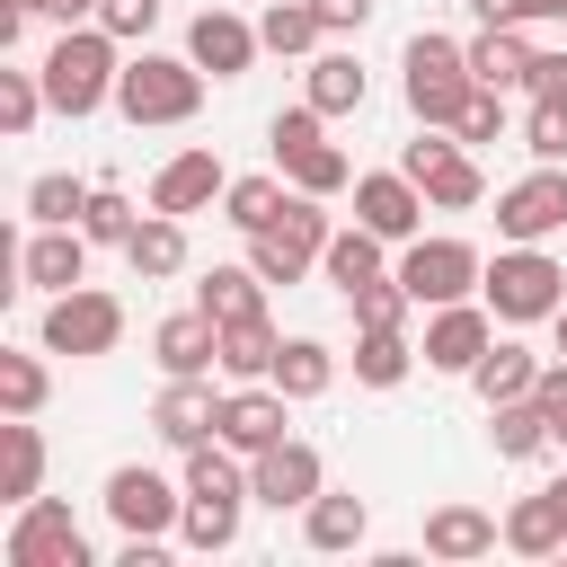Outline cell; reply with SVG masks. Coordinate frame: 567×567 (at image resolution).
<instances>
[{"label": "cell", "instance_id": "52a82bcc", "mask_svg": "<svg viewBox=\"0 0 567 567\" xmlns=\"http://www.w3.org/2000/svg\"><path fill=\"white\" fill-rule=\"evenodd\" d=\"M390 275L408 284V301H416V310H443V301H470V292H478L487 257H478L470 239H452V230H434V239L416 230V239L399 248V266H390Z\"/></svg>", "mask_w": 567, "mask_h": 567}, {"label": "cell", "instance_id": "7402d4cb", "mask_svg": "<svg viewBox=\"0 0 567 567\" xmlns=\"http://www.w3.org/2000/svg\"><path fill=\"white\" fill-rule=\"evenodd\" d=\"M363 532H372V505H363L354 487H319V496L301 505V540H310L319 558H337V549H363Z\"/></svg>", "mask_w": 567, "mask_h": 567}, {"label": "cell", "instance_id": "3957f363", "mask_svg": "<svg viewBox=\"0 0 567 567\" xmlns=\"http://www.w3.org/2000/svg\"><path fill=\"white\" fill-rule=\"evenodd\" d=\"M399 89H408V115L416 124H461V106H470V89H478V71H470V44H452V35H434V27H416L408 35V53H399Z\"/></svg>", "mask_w": 567, "mask_h": 567}, {"label": "cell", "instance_id": "cb8c5ba5", "mask_svg": "<svg viewBox=\"0 0 567 567\" xmlns=\"http://www.w3.org/2000/svg\"><path fill=\"white\" fill-rule=\"evenodd\" d=\"M505 549H514V558H558V549H567V505H558V487L514 496V514H505Z\"/></svg>", "mask_w": 567, "mask_h": 567}, {"label": "cell", "instance_id": "7a4b0ae2", "mask_svg": "<svg viewBox=\"0 0 567 567\" xmlns=\"http://www.w3.org/2000/svg\"><path fill=\"white\" fill-rule=\"evenodd\" d=\"M44 71V97H53V115H97L106 97H115V80H124V62H115V35L89 18V27H62V44L35 62Z\"/></svg>", "mask_w": 567, "mask_h": 567}, {"label": "cell", "instance_id": "d6a6232c", "mask_svg": "<svg viewBox=\"0 0 567 567\" xmlns=\"http://www.w3.org/2000/svg\"><path fill=\"white\" fill-rule=\"evenodd\" d=\"M381 248H390L381 230H363V221H346V230L328 239V257H319V275H328L337 292H354V284H372V275H390V266H381Z\"/></svg>", "mask_w": 567, "mask_h": 567}, {"label": "cell", "instance_id": "5b68a950", "mask_svg": "<svg viewBox=\"0 0 567 567\" xmlns=\"http://www.w3.org/2000/svg\"><path fill=\"white\" fill-rule=\"evenodd\" d=\"M204 106V71L195 53H133L115 80V115L124 124H195Z\"/></svg>", "mask_w": 567, "mask_h": 567}, {"label": "cell", "instance_id": "e0dca14e", "mask_svg": "<svg viewBox=\"0 0 567 567\" xmlns=\"http://www.w3.org/2000/svg\"><path fill=\"white\" fill-rule=\"evenodd\" d=\"M89 248H97V239H89L80 221H35V239L18 248V275H27L35 292H71V284L89 275Z\"/></svg>", "mask_w": 567, "mask_h": 567}, {"label": "cell", "instance_id": "db71d44e", "mask_svg": "<svg viewBox=\"0 0 567 567\" xmlns=\"http://www.w3.org/2000/svg\"><path fill=\"white\" fill-rule=\"evenodd\" d=\"M549 487H558V505H567V478H549Z\"/></svg>", "mask_w": 567, "mask_h": 567}, {"label": "cell", "instance_id": "9a60e30c", "mask_svg": "<svg viewBox=\"0 0 567 567\" xmlns=\"http://www.w3.org/2000/svg\"><path fill=\"white\" fill-rule=\"evenodd\" d=\"M354 221L408 248V239L425 230V186H416L408 168H372V177H354Z\"/></svg>", "mask_w": 567, "mask_h": 567}, {"label": "cell", "instance_id": "ee69618b", "mask_svg": "<svg viewBox=\"0 0 567 567\" xmlns=\"http://www.w3.org/2000/svg\"><path fill=\"white\" fill-rule=\"evenodd\" d=\"M523 151H532V159H567V97H532V115H523Z\"/></svg>", "mask_w": 567, "mask_h": 567}, {"label": "cell", "instance_id": "9c48e42d", "mask_svg": "<svg viewBox=\"0 0 567 567\" xmlns=\"http://www.w3.org/2000/svg\"><path fill=\"white\" fill-rule=\"evenodd\" d=\"M106 523H115L124 540H168V532L186 523V478L168 487L151 461H124V470H106Z\"/></svg>", "mask_w": 567, "mask_h": 567}, {"label": "cell", "instance_id": "681fc988", "mask_svg": "<svg viewBox=\"0 0 567 567\" xmlns=\"http://www.w3.org/2000/svg\"><path fill=\"white\" fill-rule=\"evenodd\" d=\"M310 9H319L328 35H363V18H372V0H310Z\"/></svg>", "mask_w": 567, "mask_h": 567}, {"label": "cell", "instance_id": "f6af8a7d", "mask_svg": "<svg viewBox=\"0 0 567 567\" xmlns=\"http://www.w3.org/2000/svg\"><path fill=\"white\" fill-rule=\"evenodd\" d=\"M452 133H461V142H470V151H478V142H496V133H505V89H487V80H478V89H470V106H461V124H452Z\"/></svg>", "mask_w": 567, "mask_h": 567}, {"label": "cell", "instance_id": "603a6c76", "mask_svg": "<svg viewBox=\"0 0 567 567\" xmlns=\"http://www.w3.org/2000/svg\"><path fill=\"white\" fill-rule=\"evenodd\" d=\"M496 540H505V523L487 505H434L425 514V558H452L461 567V558H487Z\"/></svg>", "mask_w": 567, "mask_h": 567}, {"label": "cell", "instance_id": "c3c4849f", "mask_svg": "<svg viewBox=\"0 0 567 567\" xmlns=\"http://www.w3.org/2000/svg\"><path fill=\"white\" fill-rule=\"evenodd\" d=\"M532 399H540V416H549V434L567 443V354H558V363H540V381H532Z\"/></svg>", "mask_w": 567, "mask_h": 567}, {"label": "cell", "instance_id": "8fae6325", "mask_svg": "<svg viewBox=\"0 0 567 567\" xmlns=\"http://www.w3.org/2000/svg\"><path fill=\"white\" fill-rule=\"evenodd\" d=\"M9 567H97V558H89V532L71 523L62 496H27L9 523Z\"/></svg>", "mask_w": 567, "mask_h": 567}, {"label": "cell", "instance_id": "4dcf8cb0", "mask_svg": "<svg viewBox=\"0 0 567 567\" xmlns=\"http://www.w3.org/2000/svg\"><path fill=\"white\" fill-rule=\"evenodd\" d=\"M487 443H496V461H540L558 434H549L540 399H505V408H487Z\"/></svg>", "mask_w": 567, "mask_h": 567}, {"label": "cell", "instance_id": "d590c367", "mask_svg": "<svg viewBox=\"0 0 567 567\" xmlns=\"http://www.w3.org/2000/svg\"><path fill=\"white\" fill-rule=\"evenodd\" d=\"M363 89H372V80H363L354 53H319V62H310V106H319V115H354Z\"/></svg>", "mask_w": 567, "mask_h": 567}, {"label": "cell", "instance_id": "5bb4252c", "mask_svg": "<svg viewBox=\"0 0 567 567\" xmlns=\"http://www.w3.org/2000/svg\"><path fill=\"white\" fill-rule=\"evenodd\" d=\"M496 346V310L487 301H443L434 319H425V372H478V354Z\"/></svg>", "mask_w": 567, "mask_h": 567}, {"label": "cell", "instance_id": "ffe728a7", "mask_svg": "<svg viewBox=\"0 0 567 567\" xmlns=\"http://www.w3.org/2000/svg\"><path fill=\"white\" fill-rule=\"evenodd\" d=\"M213 195H230V168L213 159V142H195V151H177L159 177H151V213H204Z\"/></svg>", "mask_w": 567, "mask_h": 567}, {"label": "cell", "instance_id": "d6986e66", "mask_svg": "<svg viewBox=\"0 0 567 567\" xmlns=\"http://www.w3.org/2000/svg\"><path fill=\"white\" fill-rule=\"evenodd\" d=\"M186 53H195L204 80H239V71L266 53V35H257L248 18H230V9H204V18L186 27Z\"/></svg>", "mask_w": 567, "mask_h": 567}, {"label": "cell", "instance_id": "30bf717a", "mask_svg": "<svg viewBox=\"0 0 567 567\" xmlns=\"http://www.w3.org/2000/svg\"><path fill=\"white\" fill-rule=\"evenodd\" d=\"M115 337H124V301H115V292L71 284V292H53V301H44V354L89 363V354H115Z\"/></svg>", "mask_w": 567, "mask_h": 567}, {"label": "cell", "instance_id": "f907efd6", "mask_svg": "<svg viewBox=\"0 0 567 567\" xmlns=\"http://www.w3.org/2000/svg\"><path fill=\"white\" fill-rule=\"evenodd\" d=\"M532 97H567V53H532Z\"/></svg>", "mask_w": 567, "mask_h": 567}, {"label": "cell", "instance_id": "d4e9b609", "mask_svg": "<svg viewBox=\"0 0 567 567\" xmlns=\"http://www.w3.org/2000/svg\"><path fill=\"white\" fill-rule=\"evenodd\" d=\"M124 266H133L142 284L186 275V213H142V230L124 239Z\"/></svg>", "mask_w": 567, "mask_h": 567}, {"label": "cell", "instance_id": "816d5d0a", "mask_svg": "<svg viewBox=\"0 0 567 567\" xmlns=\"http://www.w3.org/2000/svg\"><path fill=\"white\" fill-rule=\"evenodd\" d=\"M35 18H62V27H80V18H97V0H35Z\"/></svg>", "mask_w": 567, "mask_h": 567}, {"label": "cell", "instance_id": "6da1fadb", "mask_svg": "<svg viewBox=\"0 0 567 567\" xmlns=\"http://www.w3.org/2000/svg\"><path fill=\"white\" fill-rule=\"evenodd\" d=\"M248 496H257V487H248L239 452H230L221 434H213V443H195V452H186V523H177V540H186V549H204V558H213V549H230V540H239Z\"/></svg>", "mask_w": 567, "mask_h": 567}, {"label": "cell", "instance_id": "f35d334b", "mask_svg": "<svg viewBox=\"0 0 567 567\" xmlns=\"http://www.w3.org/2000/svg\"><path fill=\"white\" fill-rule=\"evenodd\" d=\"M346 310H354V328H408V310H416V301H408V284H399V275H372V284H354V292H346Z\"/></svg>", "mask_w": 567, "mask_h": 567}, {"label": "cell", "instance_id": "f1b7e54d", "mask_svg": "<svg viewBox=\"0 0 567 567\" xmlns=\"http://www.w3.org/2000/svg\"><path fill=\"white\" fill-rule=\"evenodd\" d=\"M470 71H478L487 89H523V80H532V35H523V27H478V35H470Z\"/></svg>", "mask_w": 567, "mask_h": 567}, {"label": "cell", "instance_id": "60d3db41", "mask_svg": "<svg viewBox=\"0 0 567 567\" xmlns=\"http://www.w3.org/2000/svg\"><path fill=\"white\" fill-rule=\"evenodd\" d=\"M80 230H89L97 248H124V239L142 230V213H133V195H124V186H97V195H89V213H80Z\"/></svg>", "mask_w": 567, "mask_h": 567}, {"label": "cell", "instance_id": "484cf974", "mask_svg": "<svg viewBox=\"0 0 567 567\" xmlns=\"http://www.w3.org/2000/svg\"><path fill=\"white\" fill-rule=\"evenodd\" d=\"M195 310H204V319H221V328H239V319H266V275H257V266H204V284H195Z\"/></svg>", "mask_w": 567, "mask_h": 567}, {"label": "cell", "instance_id": "836d02e7", "mask_svg": "<svg viewBox=\"0 0 567 567\" xmlns=\"http://www.w3.org/2000/svg\"><path fill=\"white\" fill-rule=\"evenodd\" d=\"M328 381H337V354H328L319 337H284V354H275V390L301 408V399H328Z\"/></svg>", "mask_w": 567, "mask_h": 567}, {"label": "cell", "instance_id": "e575fe53", "mask_svg": "<svg viewBox=\"0 0 567 567\" xmlns=\"http://www.w3.org/2000/svg\"><path fill=\"white\" fill-rule=\"evenodd\" d=\"M275 354H284V337H275L266 319L221 328V372H230V381H275Z\"/></svg>", "mask_w": 567, "mask_h": 567}, {"label": "cell", "instance_id": "74e56055", "mask_svg": "<svg viewBox=\"0 0 567 567\" xmlns=\"http://www.w3.org/2000/svg\"><path fill=\"white\" fill-rule=\"evenodd\" d=\"M89 195H97L89 177H71V168H44V177L27 186V221H80V213H89Z\"/></svg>", "mask_w": 567, "mask_h": 567}, {"label": "cell", "instance_id": "8d00e7d4", "mask_svg": "<svg viewBox=\"0 0 567 567\" xmlns=\"http://www.w3.org/2000/svg\"><path fill=\"white\" fill-rule=\"evenodd\" d=\"M257 35H266V53H319V9L310 0H266V18H257Z\"/></svg>", "mask_w": 567, "mask_h": 567}, {"label": "cell", "instance_id": "8992f818", "mask_svg": "<svg viewBox=\"0 0 567 567\" xmlns=\"http://www.w3.org/2000/svg\"><path fill=\"white\" fill-rule=\"evenodd\" d=\"M319 204H328V195H301V186H292V195H284V213H275L266 230H248V266H257L266 284H301V275L328 257L337 221H328Z\"/></svg>", "mask_w": 567, "mask_h": 567}, {"label": "cell", "instance_id": "f5cc1de1", "mask_svg": "<svg viewBox=\"0 0 567 567\" xmlns=\"http://www.w3.org/2000/svg\"><path fill=\"white\" fill-rule=\"evenodd\" d=\"M549 328H558V354H567V301H558V319H549Z\"/></svg>", "mask_w": 567, "mask_h": 567}, {"label": "cell", "instance_id": "ab89813d", "mask_svg": "<svg viewBox=\"0 0 567 567\" xmlns=\"http://www.w3.org/2000/svg\"><path fill=\"white\" fill-rule=\"evenodd\" d=\"M284 213V177H230V195H221V221H239V230H266Z\"/></svg>", "mask_w": 567, "mask_h": 567}, {"label": "cell", "instance_id": "7dc6e473", "mask_svg": "<svg viewBox=\"0 0 567 567\" xmlns=\"http://www.w3.org/2000/svg\"><path fill=\"white\" fill-rule=\"evenodd\" d=\"M97 27H106L115 44H133V35L159 27V0H97Z\"/></svg>", "mask_w": 567, "mask_h": 567}, {"label": "cell", "instance_id": "83f0119b", "mask_svg": "<svg viewBox=\"0 0 567 567\" xmlns=\"http://www.w3.org/2000/svg\"><path fill=\"white\" fill-rule=\"evenodd\" d=\"M532 381H540V354H532V346H514V337H496V346L478 354V372H470V390H478L487 408H505V399H532Z\"/></svg>", "mask_w": 567, "mask_h": 567}, {"label": "cell", "instance_id": "ac0fdd59", "mask_svg": "<svg viewBox=\"0 0 567 567\" xmlns=\"http://www.w3.org/2000/svg\"><path fill=\"white\" fill-rule=\"evenodd\" d=\"M151 425H159V443H177V452L213 443V434H221V399H213V372H186V381H168V390L151 399Z\"/></svg>", "mask_w": 567, "mask_h": 567}, {"label": "cell", "instance_id": "7bdbcfd3", "mask_svg": "<svg viewBox=\"0 0 567 567\" xmlns=\"http://www.w3.org/2000/svg\"><path fill=\"white\" fill-rule=\"evenodd\" d=\"M44 390H53V381H44L35 354H0V416H35Z\"/></svg>", "mask_w": 567, "mask_h": 567}, {"label": "cell", "instance_id": "ba28073f", "mask_svg": "<svg viewBox=\"0 0 567 567\" xmlns=\"http://www.w3.org/2000/svg\"><path fill=\"white\" fill-rule=\"evenodd\" d=\"M399 168L425 186V204H434V213H470V204L487 195V177H478L470 142H461V133H443V124H416V142L399 151Z\"/></svg>", "mask_w": 567, "mask_h": 567}, {"label": "cell", "instance_id": "bcb514c9", "mask_svg": "<svg viewBox=\"0 0 567 567\" xmlns=\"http://www.w3.org/2000/svg\"><path fill=\"white\" fill-rule=\"evenodd\" d=\"M470 18H478V27H532V18L567 27V0H470Z\"/></svg>", "mask_w": 567, "mask_h": 567}, {"label": "cell", "instance_id": "2e32d148", "mask_svg": "<svg viewBox=\"0 0 567 567\" xmlns=\"http://www.w3.org/2000/svg\"><path fill=\"white\" fill-rule=\"evenodd\" d=\"M284 416H292V399H284L275 381H230V399H221V443H230L239 461H257L266 443H284Z\"/></svg>", "mask_w": 567, "mask_h": 567}, {"label": "cell", "instance_id": "1f68e13d", "mask_svg": "<svg viewBox=\"0 0 567 567\" xmlns=\"http://www.w3.org/2000/svg\"><path fill=\"white\" fill-rule=\"evenodd\" d=\"M0 496L9 505H27V496H44V434H35V416H9L0 425Z\"/></svg>", "mask_w": 567, "mask_h": 567}, {"label": "cell", "instance_id": "277c9868", "mask_svg": "<svg viewBox=\"0 0 567 567\" xmlns=\"http://www.w3.org/2000/svg\"><path fill=\"white\" fill-rule=\"evenodd\" d=\"M478 301H487L505 328L558 319V301H567V266H558L549 248H532V239H505V248L487 257V275H478Z\"/></svg>", "mask_w": 567, "mask_h": 567}, {"label": "cell", "instance_id": "44dd1931", "mask_svg": "<svg viewBox=\"0 0 567 567\" xmlns=\"http://www.w3.org/2000/svg\"><path fill=\"white\" fill-rule=\"evenodd\" d=\"M151 354H159L168 381H186V372H221V319H204V310H168V319L151 328Z\"/></svg>", "mask_w": 567, "mask_h": 567}, {"label": "cell", "instance_id": "4316f807", "mask_svg": "<svg viewBox=\"0 0 567 567\" xmlns=\"http://www.w3.org/2000/svg\"><path fill=\"white\" fill-rule=\"evenodd\" d=\"M425 346H408V328H354V381L363 390H399L416 372Z\"/></svg>", "mask_w": 567, "mask_h": 567}, {"label": "cell", "instance_id": "f546056e", "mask_svg": "<svg viewBox=\"0 0 567 567\" xmlns=\"http://www.w3.org/2000/svg\"><path fill=\"white\" fill-rule=\"evenodd\" d=\"M275 168H284V177H292L301 195H346V186H354V159H346V151L328 142V133H310V142H292V151H284Z\"/></svg>", "mask_w": 567, "mask_h": 567}, {"label": "cell", "instance_id": "7c38bea8", "mask_svg": "<svg viewBox=\"0 0 567 567\" xmlns=\"http://www.w3.org/2000/svg\"><path fill=\"white\" fill-rule=\"evenodd\" d=\"M567 230V159H540L532 177H514L505 195H496V239H532V248H549Z\"/></svg>", "mask_w": 567, "mask_h": 567}, {"label": "cell", "instance_id": "4fadbf2b", "mask_svg": "<svg viewBox=\"0 0 567 567\" xmlns=\"http://www.w3.org/2000/svg\"><path fill=\"white\" fill-rule=\"evenodd\" d=\"M248 487H257V505H275V514H301V505L328 487V461H319L301 434H284V443H266V452L248 461Z\"/></svg>", "mask_w": 567, "mask_h": 567}, {"label": "cell", "instance_id": "b9f144b4", "mask_svg": "<svg viewBox=\"0 0 567 567\" xmlns=\"http://www.w3.org/2000/svg\"><path fill=\"white\" fill-rule=\"evenodd\" d=\"M44 106H53L44 97V71H0V133H35Z\"/></svg>", "mask_w": 567, "mask_h": 567}]
</instances>
